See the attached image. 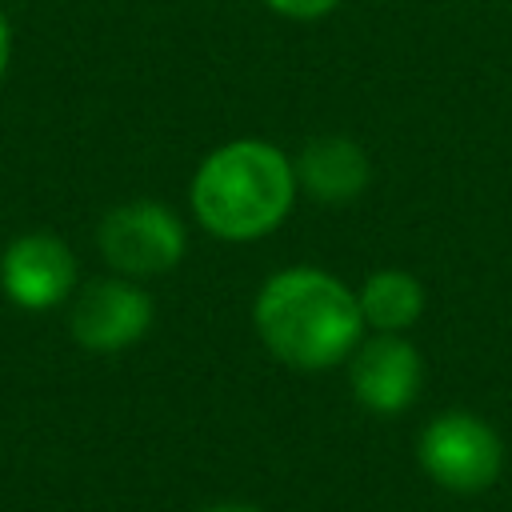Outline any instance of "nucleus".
I'll use <instances>...</instances> for the list:
<instances>
[{
	"label": "nucleus",
	"mask_w": 512,
	"mask_h": 512,
	"mask_svg": "<svg viewBox=\"0 0 512 512\" xmlns=\"http://www.w3.org/2000/svg\"><path fill=\"white\" fill-rule=\"evenodd\" d=\"M8 60H12V28H8V16L0 8V80L8 72Z\"/></svg>",
	"instance_id": "11"
},
{
	"label": "nucleus",
	"mask_w": 512,
	"mask_h": 512,
	"mask_svg": "<svg viewBox=\"0 0 512 512\" xmlns=\"http://www.w3.org/2000/svg\"><path fill=\"white\" fill-rule=\"evenodd\" d=\"M364 328L372 332H408L424 312V284L404 268H376L356 288Z\"/></svg>",
	"instance_id": "9"
},
{
	"label": "nucleus",
	"mask_w": 512,
	"mask_h": 512,
	"mask_svg": "<svg viewBox=\"0 0 512 512\" xmlns=\"http://www.w3.org/2000/svg\"><path fill=\"white\" fill-rule=\"evenodd\" d=\"M292 168H296L300 192L316 204H348L372 180V160H368L364 144H356L352 136H340V132L312 136L292 156Z\"/></svg>",
	"instance_id": "8"
},
{
	"label": "nucleus",
	"mask_w": 512,
	"mask_h": 512,
	"mask_svg": "<svg viewBox=\"0 0 512 512\" xmlns=\"http://www.w3.org/2000/svg\"><path fill=\"white\" fill-rule=\"evenodd\" d=\"M0 288L28 312L56 308L76 292V256L52 232H24L0 256Z\"/></svg>",
	"instance_id": "6"
},
{
	"label": "nucleus",
	"mask_w": 512,
	"mask_h": 512,
	"mask_svg": "<svg viewBox=\"0 0 512 512\" xmlns=\"http://www.w3.org/2000/svg\"><path fill=\"white\" fill-rule=\"evenodd\" d=\"M420 376H424L420 352L400 332H376V336L360 340L356 352L348 356L352 396L376 416L404 412L420 392Z\"/></svg>",
	"instance_id": "7"
},
{
	"label": "nucleus",
	"mask_w": 512,
	"mask_h": 512,
	"mask_svg": "<svg viewBox=\"0 0 512 512\" xmlns=\"http://www.w3.org/2000/svg\"><path fill=\"white\" fill-rule=\"evenodd\" d=\"M252 324L260 344L300 372L344 364L364 340L356 288L312 264L272 272L256 292Z\"/></svg>",
	"instance_id": "1"
},
{
	"label": "nucleus",
	"mask_w": 512,
	"mask_h": 512,
	"mask_svg": "<svg viewBox=\"0 0 512 512\" xmlns=\"http://www.w3.org/2000/svg\"><path fill=\"white\" fill-rule=\"evenodd\" d=\"M300 196L292 156L272 140L240 136L212 148L188 184L196 224L228 244H248L276 232Z\"/></svg>",
	"instance_id": "2"
},
{
	"label": "nucleus",
	"mask_w": 512,
	"mask_h": 512,
	"mask_svg": "<svg viewBox=\"0 0 512 512\" xmlns=\"http://www.w3.org/2000/svg\"><path fill=\"white\" fill-rule=\"evenodd\" d=\"M344 0H264V8H272L284 20H320L328 12H336Z\"/></svg>",
	"instance_id": "10"
},
{
	"label": "nucleus",
	"mask_w": 512,
	"mask_h": 512,
	"mask_svg": "<svg viewBox=\"0 0 512 512\" xmlns=\"http://www.w3.org/2000/svg\"><path fill=\"white\" fill-rule=\"evenodd\" d=\"M96 248L116 276L148 280L164 276L184 260V220L156 200H124L96 224Z\"/></svg>",
	"instance_id": "3"
},
{
	"label": "nucleus",
	"mask_w": 512,
	"mask_h": 512,
	"mask_svg": "<svg viewBox=\"0 0 512 512\" xmlns=\"http://www.w3.org/2000/svg\"><path fill=\"white\" fill-rule=\"evenodd\" d=\"M416 460L432 484L456 496L484 492L504 468V444L496 428L472 412H440L416 440Z\"/></svg>",
	"instance_id": "4"
},
{
	"label": "nucleus",
	"mask_w": 512,
	"mask_h": 512,
	"mask_svg": "<svg viewBox=\"0 0 512 512\" xmlns=\"http://www.w3.org/2000/svg\"><path fill=\"white\" fill-rule=\"evenodd\" d=\"M156 304L128 276H100L72 292L68 332L88 352H124L152 328Z\"/></svg>",
	"instance_id": "5"
},
{
	"label": "nucleus",
	"mask_w": 512,
	"mask_h": 512,
	"mask_svg": "<svg viewBox=\"0 0 512 512\" xmlns=\"http://www.w3.org/2000/svg\"><path fill=\"white\" fill-rule=\"evenodd\" d=\"M204 512H260V508H252V504H212Z\"/></svg>",
	"instance_id": "12"
}]
</instances>
